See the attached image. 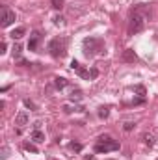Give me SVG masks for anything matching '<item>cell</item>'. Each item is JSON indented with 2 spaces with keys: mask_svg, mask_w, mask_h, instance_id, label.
<instances>
[{
  "mask_svg": "<svg viewBox=\"0 0 158 160\" xmlns=\"http://www.w3.org/2000/svg\"><path fill=\"white\" fill-rule=\"evenodd\" d=\"M151 19V8L147 4H138L136 8H132L130 11V21H128V34H140L143 32L147 21Z\"/></svg>",
  "mask_w": 158,
  "mask_h": 160,
  "instance_id": "obj_1",
  "label": "cell"
},
{
  "mask_svg": "<svg viewBox=\"0 0 158 160\" xmlns=\"http://www.w3.org/2000/svg\"><path fill=\"white\" fill-rule=\"evenodd\" d=\"M82 47H84V54L87 58H93L95 54H99L104 48V39L102 38H86L82 41Z\"/></svg>",
  "mask_w": 158,
  "mask_h": 160,
  "instance_id": "obj_2",
  "label": "cell"
},
{
  "mask_svg": "<svg viewBox=\"0 0 158 160\" xmlns=\"http://www.w3.org/2000/svg\"><path fill=\"white\" fill-rule=\"evenodd\" d=\"M48 52L52 58H63L67 54V41L63 38H54L48 43Z\"/></svg>",
  "mask_w": 158,
  "mask_h": 160,
  "instance_id": "obj_3",
  "label": "cell"
},
{
  "mask_svg": "<svg viewBox=\"0 0 158 160\" xmlns=\"http://www.w3.org/2000/svg\"><path fill=\"white\" fill-rule=\"evenodd\" d=\"M15 19H17L15 11L9 9L7 6H2V9H0V24H2V28H7L9 24H13Z\"/></svg>",
  "mask_w": 158,
  "mask_h": 160,
  "instance_id": "obj_4",
  "label": "cell"
},
{
  "mask_svg": "<svg viewBox=\"0 0 158 160\" xmlns=\"http://www.w3.org/2000/svg\"><path fill=\"white\" fill-rule=\"evenodd\" d=\"M119 142L117 140H110V142H97L95 143V153H110V151H119Z\"/></svg>",
  "mask_w": 158,
  "mask_h": 160,
  "instance_id": "obj_5",
  "label": "cell"
},
{
  "mask_svg": "<svg viewBox=\"0 0 158 160\" xmlns=\"http://www.w3.org/2000/svg\"><path fill=\"white\" fill-rule=\"evenodd\" d=\"M28 121H30V116H28L26 110H21V112L15 116V125H17L19 128H22L24 125H28Z\"/></svg>",
  "mask_w": 158,
  "mask_h": 160,
  "instance_id": "obj_6",
  "label": "cell"
},
{
  "mask_svg": "<svg viewBox=\"0 0 158 160\" xmlns=\"http://www.w3.org/2000/svg\"><path fill=\"white\" fill-rule=\"evenodd\" d=\"M121 60H123V62H126V63H134V62H138V54H136L132 48H126V50H123Z\"/></svg>",
  "mask_w": 158,
  "mask_h": 160,
  "instance_id": "obj_7",
  "label": "cell"
},
{
  "mask_svg": "<svg viewBox=\"0 0 158 160\" xmlns=\"http://www.w3.org/2000/svg\"><path fill=\"white\" fill-rule=\"evenodd\" d=\"M39 41H41V34L39 32H34V34L30 36V41H28V50H37Z\"/></svg>",
  "mask_w": 158,
  "mask_h": 160,
  "instance_id": "obj_8",
  "label": "cell"
},
{
  "mask_svg": "<svg viewBox=\"0 0 158 160\" xmlns=\"http://www.w3.org/2000/svg\"><path fill=\"white\" fill-rule=\"evenodd\" d=\"M155 142H156V132H155V130H151V132H145V134H143V143H145L147 147H153V145H155Z\"/></svg>",
  "mask_w": 158,
  "mask_h": 160,
  "instance_id": "obj_9",
  "label": "cell"
},
{
  "mask_svg": "<svg viewBox=\"0 0 158 160\" xmlns=\"http://www.w3.org/2000/svg\"><path fill=\"white\" fill-rule=\"evenodd\" d=\"M24 34H26V28H24V26H19V28H15V30H13V32H11L9 36H11L13 39H21V38H22Z\"/></svg>",
  "mask_w": 158,
  "mask_h": 160,
  "instance_id": "obj_10",
  "label": "cell"
},
{
  "mask_svg": "<svg viewBox=\"0 0 158 160\" xmlns=\"http://www.w3.org/2000/svg\"><path fill=\"white\" fill-rule=\"evenodd\" d=\"M32 140H34L36 143H43V142H45V134L37 128V130H34V132H32Z\"/></svg>",
  "mask_w": 158,
  "mask_h": 160,
  "instance_id": "obj_11",
  "label": "cell"
},
{
  "mask_svg": "<svg viewBox=\"0 0 158 160\" xmlns=\"http://www.w3.org/2000/svg\"><path fill=\"white\" fill-rule=\"evenodd\" d=\"M54 86H56V89H63L67 86V80L63 78V77H56L54 78Z\"/></svg>",
  "mask_w": 158,
  "mask_h": 160,
  "instance_id": "obj_12",
  "label": "cell"
},
{
  "mask_svg": "<svg viewBox=\"0 0 158 160\" xmlns=\"http://www.w3.org/2000/svg\"><path fill=\"white\" fill-rule=\"evenodd\" d=\"M69 99H71V101H82V91H80L78 88L71 89V93H69Z\"/></svg>",
  "mask_w": 158,
  "mask_h": 160,
  "instance_id": "obj_13",
  "label": "cell"
},
{
  "mask_svg": "<svg viewBox=\"0 0 158 160\" xmlns=\"http://www.w3.org/2000/svg\"><path fill=\"white\" fill-rule=\"evenodd\" d=\"M108 116H110V108H108V106H101V108H99V118H101V119H106Z\"/></svg>",
  "mask_w": 158,
  "mask_h": 160,
  "instance_id": "obj_14",
  "label": "cell"
},
{
  "mask_svg": "<svg viewBox=\"0 0 158 160\" xmlns=\"http://www.w3.org/2000/svg\"><path fill=\"white\" fill-rule=\"evenodd\" d=\"M69 149L75 151V153H80V151H82V143H78V142H71V143H69Z\"/></svg>",
  "mask_w": 158,
  "mask_h": 160,
  "instance_id": "obj_15",
  "label": "cell"
},
{
  "mask_svg": "<svg viewBox=\"0 0 158 160\" xmlns=\"http://www.w3.org/2000/svg\"><path fill=\"white\" fill-rule=\"evenodd\" d=\"M52 21H54V24H56V26H63V17H62V15H56Z\"/></svg>",
  "mask_w": 158,
  "mask_h": 160,
  "instance_id": "obj_16",
  "label": "cell"
},
{
  "mask_svg": "<svg viewBox=\"0 0 158 160\" xmlns=\"http://www.w3.org/2000/svg\"><path fill=\"white\" fill-rule=\"evenodd\" d=\"M21 52H22V47H21V45H15V47H13V54H15V58H21Z\"/></svg>",
  "mask_w": 158,
  "mask_h": 160,
  "instance_id": "obj_17",
  "label": "cell"
},
{
  "mask_svg": "<svg viewBox=\"0 0 158 160\" xmlns=\"http://www.w3.org/2000/svg\"><path fill=\"white\" fill-rule=\"evenodd\" d=\"M52 8L54 9H62L63 8V0H52Z\"/></svg>",
  "mask_w": 158,
  "mask_h": 160,
  "instance_id": "obj_18",
  "label": "cell"
},
{
  "mask_svg": "<svg viewBox=\"0 0 158 160\" xmlns=\"http://www.w3.org/2000/svg\"><path fill=\"white\" fill-rule=\"evenodd\" d=\"M134 91L140 93L141 97H145V88H143V86H134Z\"/></svg>",
  "mask_w": 158,
  "mask_h": 160,
  "instance_id": "obj_19",
  "label": "cell"
},
{
  "mask_svg": "<svg viewBox=\"0 0 158 160\" xmlns=\"http://www.w3.org/2000/svg\"><path fill=\"white\" fill-rule=\"evenodd\" d=\"M24 149L26 151H32V153H37V147L34 143H24Z\"/></svg>",
  "mask_w": 158,
  "mask_h": 160,
  "instance_id": "obj_20",
  "label": "cell"
},
{
  "mask_svg": "<svg viewBox=\"0 0 158 160\" xmlns=\"http://www.w3.org/2000/svg\"><path fill=\"white\" fill-rule=\"evenodd\" d=\"M110 140H112V136H110V134H102V136H99V138H97V142H110Z\"/></svg>",
  "mask_w": 158,
  "mask_h": 160,
  "instance_id": "obj_21",
  "label": "cell"
},
{
  "mask_svg": "<svg viewBox=\"0 0 158 160\" xmlns=\"http://www.w3.org/2000/svg\"><path fill=\"white\" fill-rule=\"evenodd\" d=\"M24 104H26L28 108H32V110H37V106H36V104H34V102H32L30 99H24Z\"/></svg>",
  "mask_w": 158,
  "mask_h": 160,
  "instance_id": "obj_22",
  "label": "cell"
},
{
  "mask_svg": "<svg viewBox=\"0 0 158 160\" xmlns=\"http://www.w3.org/2000/svg\"><path fill=\"white\" fill-rule=\"evenodd\" d=\"M123 128H125V130L128 132V130H132V128H134V123H132V121H126V123L123 125Z\"/></svg>",
  "mask_w": 158,
  "mask_h": 160,
  "instance_id": "obj_23",
  "label": "cell"
},
{
  "mask_svg": "<svg viewBox=\"0 0 158 160\" xmlns=\"http://www.w3.org/2000/svg\"><path fill=\"white\" fill-rule=\"evenodd\" d=\"M9 157V149L7 147H2V155H0V158H7Z\"/></svg>",
  "mask_w": 158,
  "mask_h": 160,
  "instance_id": "obj_24",
  "label": "cell"
},
{
  "mask_svg": "<svg viewBox=\"0 0 158 160\" xmlns=\"http://www.w3.org/2000/svg\"><path fill=\"white\" fill-rule=\"evenodd\" d=\"M80 67H82V65H80L77 60H73V62H71V69H73V71H77V69H80Z\"/></svg>",
  "mask_w": 158,
  "mask_h": 160,
  "instance_id": "obj_25",
  "label": "cell"
},
{
  "mask_svg": "<svg viewBox=\"0 0 158 160\" xmlns=\"http://www.w3.org/2000/svg\"><path fill=\"white\" fill-rule=\"evenodd\" d=\"M6 48H7V45H6V41H2L0 43V54H6Z\"/></svg>",
  "mask_w": 158,
  "mask_h": 160,
  "instance_id": "obj_26",
  "label": "cell"
},
{
  "mask_svg": "<svg viewBox=\"0 0 158 160\" xmlns=\"http://www.w3.org/2000/svg\"><path fill=\"white\" fill-rule=\"evenodd\" d=\"M89 75H91V78H97V75H99V71H97V69H91V71H89Z\"/></svg>",
  "mask_w": 158,
  "mask_h": 160,
  "instance_id": "obj_27",
  "label": "cell"
},
{
  "mask_svg": "<svg viewBox=\"0 0 158 160\" xmlns=\"http://www.w3.org/2000/svg\"><path fill=\"white\" fill-rule=\"evenodd\" d=\"M86 160H95V157H93V155H87V157H86Z\"/></svg>",
  "mask_w": 158,
  "mask_h": 160,
  "instance_id": "obj_28",
  "label": "cell"
}]
</instances>
